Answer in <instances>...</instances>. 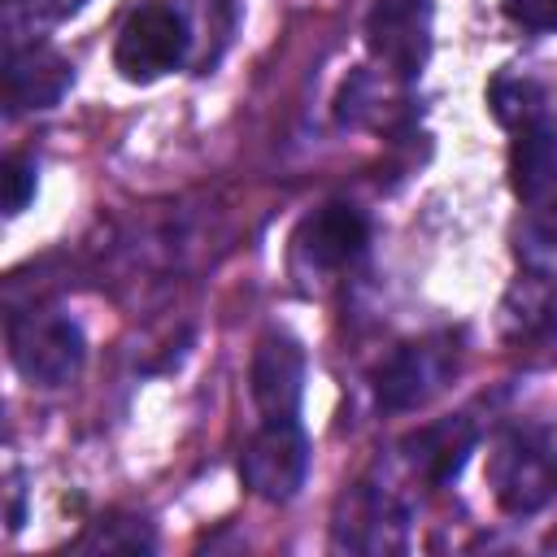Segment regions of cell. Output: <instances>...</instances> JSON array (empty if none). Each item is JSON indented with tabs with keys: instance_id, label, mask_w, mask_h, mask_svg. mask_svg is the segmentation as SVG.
I'll use <instances>...</instances> for the list:
<instances>
[{
	"instance_id": "obj_1",
	"label": "cell",
	"mask_w": 557,
	"mask_h": 557,
	"mask_svg": "<svg viewBox=\"0 0 557 557\" xmlns=\"http://www.w3.org/2000/svg\"><path fill=\"white\" fill-rule=\"evenodd\" d=\"M487 483L505 513H540L557 496V422L509 426L487 457Z\"/></svg>"
},
{
	"instance_id": "obj_2",
	"label": "cell",
	"mask_w": 557,
	"mask_h": 557,
	"mask_svg": "<svg viewBox=\"0 0 557 557\" xmlns=\"http://www.w3.org/2000/svg\"><path fill=\"white\" fill-rule=\"evenodd\" d=\"M87 357L78 322L61 309H26L9 318V361L35 387H65Z\"/></svg>"
},
{
	"instance_id": "obj_3",
	"label": "cell",
	"mask_w": 557,
	"mask_h": 557,
	"mask_svg": "<svg viewBox=\"0 0 557 557\" xmlns=\"http://www.w3.org/2000/svg\"><path fill=\"white\" fill-rule=\"evenodd\" d=\"M191 52V26L178 4L170 0H144L131 9V17L117 30L113 65L126 83H157L170 70H178Z\"/></svg>"
},
{
	"instance_id": "obj_4",
	"label": "cell",
	"mask_w": 557,
	"mask_h": 557,
	"mask_svg": "<svg viewBox=\"0 0 557 557\" xmlns=\"http://www.w3.org/2000/svg\"><path fill=\"white\" fill-rule=\"evenodd\" d=\"M366 244H370L366 213L344 200H331L305 213L300 226L292 231V274L300 278V287L331 283L366 252Z\"/></svg>"
},
{
	"instance_id": "obj_5",
	"label": "cell",
	"mask_w": 557,
	"mask_h": 557,
	"mask_svg": "<svg viewBox=\"0 0 557 557\" xmlns=\"http://www.w3.org/2000/svg\"><path fill=\"white\" fill-rule=\"evenodd\" d=\"M457 374V339L453 335H426L400 344L374 374V396L383 409L405 413L440 396Z\"/></svg>"
},
{
	"instance_id": "obj_6",
	"label": "cell",
	"mask_w": 557,
	"mask_h": 557,
	"mask_svg": "<svg viewBox=\"0 0 557 557\" xmlns=\"http://www.w3.org/2000/svg\"><path fill=\"white\" fill-rule=\"evenodd\" d=\"M309 474V440L300 431V418L261 422L257 435L239 453V479L261 500H292Z\"/></svg>"
},
{
	"instance_id": "obj_7",
	"label": "cell",
	"mask_w": 557,
	"mask_h": 557,
	"mask_svg": "<svg viewBox=\"0 0 557 557\" xmlns=\"http://www.w3.org/2000/svg\"><path fill=\"white\" fill-rule=\"evenodd\" d=\"M361 35L383 74L409 83L431 57V0H374Z\"/></svg>"
},
{
	"instance_id": "obj_8",
	"label": "cell",
	"mask_w": 557,
	"mask_h": 557,
	"mask_svg": "<svg viewBox=\"0 0 557 557\" xmlns=\"http://www.w3.org/2000/svg\"><path fill=\"white\" fill-rule=\"evenodd\" d=\"M252 405L261 422H283L300 413V392H305V352L292 335H261L252 352Z\"/></svg>"
},
{
	"instance_id": "obj_9",
	"label": "cell",
	"mask_w": 557,
	"mask_h": 557,
	"mask_svg": "<svg viewBox=\"0 0 557 557\" xmlns=\"http://www.w3.org/2000/svg\"><path fill=\"white\" fill-rule=\"evenodd\" d=\"M331 544L348 548V553H387L405 544V509L387 487L361 483L352 496H344L335 527H331Z\"/></svg>"
},
{
	"instance_id": "obj_10",
	"label": "cell",
	"mask_w": 557,
	"mask_h": 557,
	"mask_svg": "<svg viewBox=\"0 0 557 557\" xmlns=\"http://www.w3.org/2000/svg\"><path fill=\"white\" fill-rule=\"evenodd\" d=\"M74 83V65L52 52L48 44H22L4 52V96H9V113L22 109H48L65 96V87Z\"/></svg>"
},
{
	"instance_id": "obj_11",
	"label": "cell",
	"mask_w": 557,
	"mask_h": 557,
	"mask_svg": "<svg viewBox=\"0 0 557 557\" xmlns=\"http://www.w3.org/2000/svg\"><path fill=\"white\" fill-rule=\"evenodd\" d=\"M474 440H479V431H474L470 418H444V422H431L418 435H409L400 448H405V466L418 479H426V483L440 487V483H448V479L461 474Z\"/></svg>"
},
{
	"instance_id": "obj_12",
	"label": "cell",
	"mask_w": 557,
	"mask_h": 557,
	"mask_svg": "<svg viewBox=\"0 0 557 557\" xmlns=\"http://www.w3.org/2000/svg\"><path fill=\"white\" fill-rule=\"evenodd\" d=\"M509 183H513L518 200H527V205H540V200H548L557 191V131L535 122V126L513 135Z\"/></svg>"
},
{
	"instance_id": "obj_13",
	"label": "cell",
	"mask_w": 557,
	"mask_h": 557,
	"mask_svg": "<svg viewBox=\"0 0 557 557\" xmlns=\"http://www.w3.org/2000/svg\"><path fill=\"white\" fill-rule=\"evenodd\" d=\"M500 322L509 335H540L557 326V287L544 274H527L500 305Z\"/></svg>"
},
{
	"instance_id": "obj_14",
	"label": "cell",
	"mask_w": 557,
	"mask_h": 557,
	"mask_svg": "<svg viewBox=\"0 0 557 557\" xmlns=\"http://www.w3.org/2000/svg\"><path fill=\"white\" fill-rule=\"evenodd\" d=\"M544 104H548V96H544V87L535 83V78H527V74H500V78H492V87H487V109H492V117L505 126V131H527V126H535V122H544Z\"/></svg>"
},
{
	"instance_id": "obj_15",
	"label": "cell",
	"mask_w": 557,
	"mask_h": 557,
	"mask_svg": "<svg viewBox=\"0 0 557 557\" xmlns=\"http://www.w3.org/2000/svg\"><path fill=\"white\" fill-rule=\"evenodd\" d=\"M35 187H39V178H35V161L13 152V157L4 161V213L17 218V213L35 200Z\"/></svg>"
},
{
	"instance_id": "obj_16",
	"label": "cell",
	"mask_w": 557,
	"mask_h": 557,
	"mask_svg": "<svg viewBox=\"0 0 557 557\" xmlns=\"http://www.w3.org/2000/svg\"><path fill=\"white\" fill-rule=\"evenodd\" d=\"M527 257L531 261H544V265H553L557 261V205H548L531 226H527Z\"/></svg>"
},
{
	"instance_id": "obj_17",
	"label": "cell",
	"mask_w": 557,
	"mask_h": 557,
	"mask_svg": "<svg viewBox=\"0 0 557 557\" xmlns=\"http://www.w3.org/2000/svg\"><path fill=\"white\" fill-rule=\"evenodd\" d=\"M505 17L527 30H557V0H505Z\"/></svg>"
},
{
	"instance_id": "obj_18",
	"label": "cell",
	"mask_w": 557,
	"mask_h": 557,
	"mask_svg": "<svg viewBox=\"0 0 557 557\" xmlns=\"http://www.w3.org/2000/svg\"><path fill=\"white\" fill-rule=\"evenodd\" d=\"M9 527H13V531L22 527V479H17V474L9 479Z\"/></svg>"
},
{
	"instance_id": "obj_19",
	"label": "cell",
	"mask_w": 557,
	"mask_h": 557,
	"mask_svg": "<svg viewBox=\"0 0 557 557\" xmlns=\"http://www.w3.org/2000/svg\"><path fill=\"white\" fill-rule=\"evenodd\" d=\"M87 0H52V9H57V17H70V13H78Z\"/></svg>"
}]
</instances>
